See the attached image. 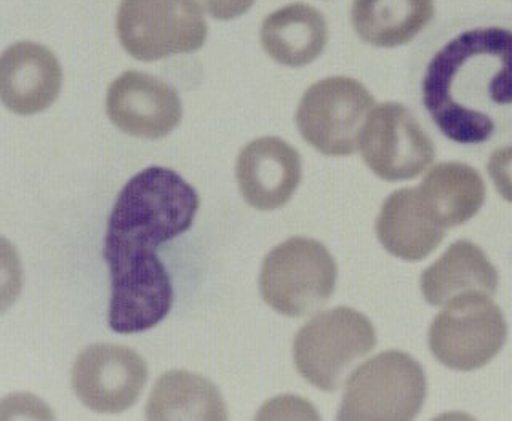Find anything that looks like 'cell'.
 <instances>
[{"instance_id":"obj_14","label":"cell","mask_w":512,"mask_h":421,"mask_svg":"<svg viewBox=\"0 0 512 421\" xmlns=\"http://www.w3.org/2000/svg\"><path fill=\"white\" fill-rule=\"evenodd\" d=\"M63 84L60 61L36 42H18L2 57V101L12 113L32 116L55 103Z\"/></svg>"},{"instance_id":"obj_22","label":"cell","mask_w":512,"mask_h":421,"mask_svg":"<svg viewBox=\"0 0 512 421\" xmlns=\"http://www.w3.org/2000/svg\"><path fill=\"white\" fill-rule=\"evenodd\" d=\"M200 7L215 18V20L228 21L239 18L252 9L255 0H196Z\"/></svg>"},{"instance_id":"obj_13","label":"cell","mask_w":512,"mask_h":421,"mask_svg":"<svg viewBox=\"0 0 512 421\" xmlns=\"http://www.w3.org/2000/svg\"><path fill=\"white\" fill-rule=\"evenodd\" d=\"M301 175L300 154L282 138H258L237 157L240 194L258 210L284 207L300 186Z\"/></svg>"},{"instance_id":"obj_7","label":"cell","mask_w":512,"mask_h":421,"mask_svg":"<svg viewBox=\"0 0 512 421\" xmlns=\"http://www.w3.org/2000/svg\"><path fill=\"white\" fill-rule=\"evenodd\" d=\"M116 28L122 47L140 61L197 52L208 34L196 0H122Z\"/></svg>"},{"instance_id":"obj_19","label":"cell","mask_w":512,"mask_h":421,"mask_svg":"<svg viewBox=\"0 0 512 421\" xmlns=\"http://www.w3.org/2000/svg\"><path fill=\"white\" fill-rule=\"evenodd\" d=\"M148 420H226L223 396L212 381L186 370L162 375L146 405Z\"/></svg>"},{"instance_id":"obj_16","label":"cell","mask_w":512,"mask_h":421,"mask_svg":"<svg viewBox=\"0 0 512 421\" xmlns=\"http://www.w3.org/2000/svg\"><path fill=\"white\" fill-rule=\"evenodd\" d=\"M260 37L264 52L276 63L303 68L316 61L327 47V20L312 5H285L264 18Z\"/></svg>"},{"instance_id":"obj_8","label":"cell","mask_w":512,"mask_h":421,"mask_svg":"<svg viewBox=\"0 0 512 421\" xmlns=\"http://www.w3.org/2000/svg\"><path fill=\"white\" fill-rule=\"evenodd\" d=\"M508 338L501 309L484 293H468L444 305L429 329V349L452 370L480 369L500 353Z\"/></svg>"},{"instance_id":"obj_1","label":"cell","mask_w":512,"mask_h":421,"mask_svg":"<svg viewBox=\"0 0 512 421\" xmlns=\"http://www.w3.org/2000/svg\"><path fill=\"white\" fill-rule=\"evenodd\" d=\"M418 95L456 145L512 135V20L476 15L440 26L421 55Z\"/></svg>"},{"instance_id":"obj_3","label":"cell","mask_w":512,"mask_h":421,"mask_svg":"<svg viewBox=\"0 0 512 421\" xmlns=\"http://www.w3.org/2000/svg\"><path fill=\"white\" fill-rule=\"evenodd\" d=\"M424 399L423 367L402 351H384L352 372L338 420H413Z\"/></svg>"},{"instance_id":"obj_11","label":"cell","mask_w":512,"mask_h":421,"mask_svg":"<svg viewBox=\"0 0 512 421\" xmlns=\"http://www.w3.org/2000/svg\"><path fill=\"white\" fill-rule=\"evenodd\" d=\"M148 375V365L132 349L93 345L77 357L72 388L77 399L93 412L120 413L138 401Z\"/></svg>"},{"instance_id":"obj_12","label":"cell","mask_w":512,"mask_h":421,"mask_svg":"<svg viewBox=\"0 0 512 421\" xmlns=\"http://www.w3.org/2000/svg\"><path fill=\"white\" fill-rule=\"evenodd\" d=\"M106 113L127 135L159 140L180 124L183 105L172 85L151 74L127 71L109 85Z\"/></svg>"},{"instance_id":"obj_9","label":"cell","mask_w":512,"mask_h":421,"mask_svg":"<svg viewBox=\"0 0 512 421\" xmlns=\"http://www.w3.org/2000/svg\"><path fill=\"white\" fill-rule=\"evenodd\" d=\"M373 106L372 95L356 79L327 77L304 93L296 109V127L319 153L351 156Z\"/></svg>"},{"instance_id":"obj_17","label":"cell","mask_w":512,"mask_h":421,"mask_svg":"<svg viewBox=\"0 0 512 421\" xmlns=\"http://www.w3.org/2000/svg\"><path fill=\"white\" fill-rule=\"evenodd\" d=\"M498 271L480 247L458 241L421 274V292L432 306H444L468 293L493 295L498 290Z\"/></svg>"},{"instance_id":"obj_5","label":"cell","mask_w":512,"mask_h":421,"mask_svg":"<svg viewBox=\"0 0 512 421\" xmlns=\"http://www.w3.org/2000/svg\"><path fill=\"white\" fill-rule=\"evenodd\" d=\"M336 277L338 268L324 245L308 237H290L264 258L261 297L284 316H306L332 297Z\"/></svg>"},{"instance_id":"obj_21","label":"cell","mask_w":512,"mask_h":421,"mask_svg":"<svg viewBox=\"0 0 512 421\" xmlns=\"http://www.w3.org/2000/svg\"><path fill=\"white\" fill-rule=\"evenodd\" d=\"M496 191L512 204V145L496 149L487 164Z\"/></svg>"},{"instance_id":"obj_10","label":"cell","mask_w":512,"mask_h":421,"mask_svg":"<svg viewBox=\"0 0 512 421\" xmlns=\"http://www.w3.org/2000/svg\"><path fill=\"white\" fill-rule=\"evenodd\" d=\"M357 148L376 177L394 183L418 177L436 157L434 141L400 103L373 108L360 129Z\"/></svg>"},{"instance_id":"obj_20","label":"cell","mask_w":512,"mask_h":421,"mask_svg":"<svg viewBox=\"0 0 512 421\" xmlns=\"http://www.w3.org/2000/svg\"><path fill=\"white\" fill-rule=\"evenodd\" d=\"M418 189L445 229L471 220L485 202L484 178L463 162L437 164Z\"/></svg>"},{"instance_id":"obj_2","label":"cell","mask_w":512,"mask_h":421,"mask_svg":"<svg viewBox=\"0 0 512 421\" xmlns=\"http://www.w3.org/2000/svg\"><path fill=\"white\" fill-rule=\"evenodd\" d=\"M199 194L178 173L149 167L136 173L109 215L104 250H156L191 228Z\"/></svg>"},{"instance_id":"obj_18","label":"cell","mask_w":512,"mask_h":421,"mask_svg":"<svg viewBox=\"0 0 512 421\" xmlns=\"http://www.w3.org/2000/svg\"><path fill=\"white\" fill-rule=\"evenodd\" d=\"M434 13V0H354L351 23L367 44L396 49L423 33Z\"/></svg>"},{"instance_id":"obj_4","label":"cell","mask_w":512,"mask_h":421,"mask_svg":"<svg viewBox=\"0 0 512 421\" xmlns=\"http://www.w3.org/2000/svg\"><path fill=\"white\" fill-rule=\"evenodd\" d=\"M376 345L372 322L356 309L335 308L312 317L293 341V361L304 380L336 391L352 365Z\"/></svg>"},{"instance_id":"obj_6","label":"cell","mask_w":512,"mask_h":421,"mask_svg":"<svg viewBox=\"0 0 512 421\" xmlns=\"http://www.w3.org/2000/svg\"><path fill=\"white\" fill-rule=\"evenodd\" d=\"M111 276L108 324L122 335L156 327L175 300L172 279L156 250H103Z\"/></svg>"},{"instance_id":"obj_15","label":"cell","mask_w":512,"mask_h":421,"mask_svg":"<svg viewBox=\"0 0 512 421\" xmlns=\"http://www.w3.org/2000/svg\"><path fill=\"white\" fill-rule=\"evenodd\" d=\"M376 236L394 257L420 261L431 255L445 237V228L418 188L399 189L383 202Z\"/></svg>"}]
</instances>
